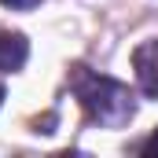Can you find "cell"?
I'll list each match as a JSON object with an SVG mask.
<instances>
[{"label":"cell","mask_w":158,"mask_h":158,"mask_svg":"<svg viewBox=\"0 0 158 158\" xmlns=\"http://www.w3.org/2000/svg\"><path fill=\"white\" fill-rule=\"evenodd\" d=\"M70 92L77 96L85 121L88 125H99V129H121L129 125L136 114V96L129 85L107 77V74H96L88 66H74L70 70Z\"/></svg>","instance_id":"cell-1"},{"label":"cell","mask_w":158,"mask_h":158,"mask_svg":"<svg viewBox=\"0 0 158 158\" xmlns=\"http://www.w3.org/2000/svg\"><path fill=\"white\" fill-rule=\"evenodd\" d=\"M132 70H136V85L143 96L158 99V40H143L132 52Z\"/></svg>","instance_id":"cell-2"},{"label":"cell","mask_w":158,"mask_h":158,"mask_svg":"<svg viewBox=\"0 0 158 158\" xmlns=\"http://www.w3.org/2000/svg\"><path fill=\"white\" fill-rule=\"evenodd\" d=\"M30 59V40L22 33H11V30H0V74H15L22 70Z\"/></svg>","instance_id":"cell-3"},{"label":"cell","mask_w":158,"mask_h":158,"mask_svg":"<svg viewBox=\"0 0 158 158\" xmlns=\"http://www.w3.org/2000/svg\"><path fill=\"white\" fill-rule=\"evenodd\" d=\"M136 151H140V155H158V129L143 140V143H140V147H136Z\"/></svg>","instance_id":"cell-4"},{"label":"cell","mask_w":158,"mask_h":158,"mask_svg":"<svg viewBox=\"0 0 158 158\" xmlns=\"http://www.w3.org/2000/svg\"><path fill=\"white\" fill-rule=\"evenodd\" d=\"M4 7H15V11H30V7H37L40 0H0Z\"/></svg>","instance_id":"cell-5"},{"label":"cell","mask_w":158,"mask_h":158,"mask_svg":"<svg viewBox=\"0 0 158 158\" xmlns=\"http://www.w3.org/2000/svg\"><path fill=\"white\" fill-rule=\"evenodd\" d=\"M0 103H4V85H0Z\"/></svg>","instance_id":"cell-6"}]
</instances>
